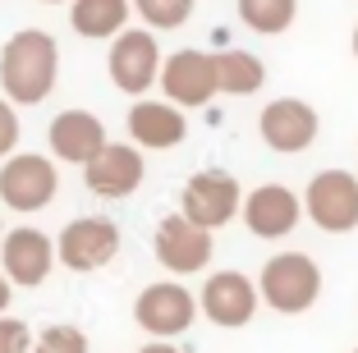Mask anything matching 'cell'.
I'll return each mask as SVG.
<instances>
[{
  "mask_svg": "<svg viewBox=\"0 0 358 353\" xmlns=\"http://www.w3.org/2000/svg\"><path fill=\"white\" fill-rule=\"evenodd\" d=\"M157 87H161V101L179 106V110H193V106H207L216 92V60L211 51H175V55H161V73H157Z\"/></svg>",
  "mask_w": 358,
  "mask_h": 353,
  "instance_id": "9",
  "label": "cell"
},
{
  "mask_svg": "<svg viewBox=\"0 0 358 353\" xmlns=\"http://www.w3.org/2000/svg\"><path fill=\"white\" fill-rule=\"evenodd\" d=\"M32 349V326L19 322V317H0V353H28Z\"/></svg>",
  "mask_w": 358,
  "mask_h": 353,
  "instance_id": "23",
  "label": "cell"
},
{
  "mask_svg": "<svg viewBox=\"0 0 358 353\" xmlns=\"http://www.w3.org/2000/svg\"><path fill=\"white\" fill-rule=\"evenodd\" d=\"M60 78V46L42 28H19L0 46V96L19 106H42Z\"/></svg>",
  "mask_w": 358,
  "mask_h": 353,
  "instance_id": "1",
  "label": "cell"
},
{
  "mask_svg": "<svg viewBox=\"0 0 358 353\" xmlns=\"http://www.w3.org/2000/svg\"><path fill=\"white\" fill-rule=\"evenodd\" d=\"M19 134H23V124H19V110H14V106L5 101V96H0V161L19 152Z\"/></svg>",
  "mask_w": 358,
  "mask_h": 353,
  "instance_id": "24",
  "label": "cell"
},
{
  "mask_svg": "<svg viewBox=\"0 0 358 353\" xmlns=\"http://www.w3.org/2000/svg\"><path fill=\"white\" fill-rule=\"evenodd\" d=\"M138 353H184L179 344H170V340H152V344H143Z\"/></svg>",
  "mask_w": 358,
  "mask_h": 353,
  "instance_id": "25",
  "label": "cell"
},
{
  "mask_svg": "<svg viewBox=\"0 0 358 353\" xmlns=\"http://www.w3.org/2000/svg\"><path fill=\"white\" fill-rule=\"evenodd\" d=\"M42 5H69V0H42Z\"/></svg>",
  "mask_w": 358,
  "mask_h": 353,
  "instance_id": "28",
  "label": "cell"
},
{
  "mask_svg": "<svg viewBox=\"0 0 358 353\" xmlns=\"http://www.w3.org/2000/svg\"><path fill=\"white\" fill-rule=\"evenodd\" d=\"M303 216L327 234H354L358 229V175L349 170H322L303 188Z\"/></svg>",
  "mask_w": 358,
  "mask_h": 353,
  "instance_id": "4",
  "label": "cell"
},
{
  "mask_svg": "<svg viewBox=\"0 0 358 353\" xmlns=\"http://www.w3.org/2000/svg\"><path fill=\"white\" fill-rule=\"evenodd\" d=\"M46 143H51V156L55 161H69V166H87L96 152H101L110 138H106V124L96 120L92 110H78V106H69V110H60L51 120V129H46Z\"/></svg>",
  "mask_w": 358,
  "mask_h": 353,
  "instance_id": "17",
  "label": "cell"
},
{
  "mask_svg": "<svg viewBox=\"0 0 358 353\" xmlns=\"http://www.w3.org/2000/svg\"><path fill=\"white\" fill-rule=\"evenodd\" d=\"M134 322L152 340H175L198 322V294L179 280H157L134 298Z\"/></svg>",
  "mask_w": 358,
  "mask_h": 353,
  "instance_id": "7",
  "label": "cell"
},
{
  "mask_svg": "<svg viewBox=\"0 0 358 353\" xmlns=\"http://www.w3.org/2000/svg\"><path fill=\"white\" fill-rule=\"evenodd\" d=\"M253 284L262 308L280 312V317H299L322 298V266L308 252H275Z\"/></svg>",
  "mask_w": 358,
  "mask_h": 353,
  "instance_id": "2",
  "label": "cell"
},
{
  "mask_svg": "<svg viewBox=\"0 0 358 353\" xmlns=\"http://www.w3.org/2000/svg\"><path fill=\"white\" fill-rule=\"evenodd\" d=\"M211 60H216V92H225V96H253V92H262L266 64L257 60L253 51L230 46V51H216Z\"/></svg>",
  "mask_w": 358,
  "mask_h": 353,
  "instance_id": "19",
  "label": "cell"
},
{
  "mask_svg": "<svg viewBox=\"0 0 358 353\" xmlns=\"http://www.w3.org/2000/svg\"><path fill=\"white\" fill-rule=\"evenodd\" d=\"M106 73L110 83L124 96H148L157 87L161 73V46L157 32L148 28H124L120 37H110V51H106Z\"/></svg>",
  "mask_w": 358,
  "mask_h": 353,
  "instance_id": "6",
  "label": "cell"
},
{
  "mask_svg": "<svg viewBox=\"0 0 358 353\" xmlns=\"http://www.w3.org/2000/svg\"><path fill=\"white\" fill-rule=\"evenodd\" d=\"M354 353H358V349H354Z\"/></svg>",
  "mask_w": 358,
  "mask_h": 353,
  "instance_id": "30",
  "label": "cell"
},
{
  "mask_svg": "<svg viewBox=\"0 0 358 353\" xmlns=\"http://www.w3.org/2000/svg\"><path fill=\"white\" fill-rule=\"evenodd\" d=\"M115 252H120V225L110 216H74L55 234V261L64 271H78V275L110 266Z\"/></svg>",
  "mask_w": 358,
  "mask_h": 353,
  "instance_id": "5",
  "label": "cell"
},
{
  "mask_svg": "<svg viewBox=\"0 0 358 353\" xmlns=\"http://www.w3.org/2000/svg\"><path fill=\"white\" fill-rule=\"evenodd\" d=\"M257 134H262V143L271 147L275 156H299L317 143L322 120H317V110L303 96H275V101H266L262 115H257Z\"/></svg>",
  "mask_w": 358,
  "mask_h": 353,
  "instance_id": "11",
  "label": "cell"
},
{
  "mask_svg": "<svg viewBox=\"0 0 358 353\" xmlns=\"http://www.w3.org/2000/svg\"><path fill=\"white\" fill-rule=\"evenodd\" d=\"M257 308H262L257 284L248 280L243 271H216V275H207V284H202V294H198V312L211 326H221V331L248 326L257 317Z\"/></svg>",
  "mask_w": 358,
  "mask_h": 353,
  "instance_id": "13",
  "label": "cell"
},
{
  "mask_svg": "<svg viewBox=\"0 0 358 353\" xmlns=\"http://www.w3.org/2000/svg\"><path fill=\"white\" fill-rule=\"evenodd\" d=\"M55 271V239L32 225L5 229L0 234V275L10 280V289H37L51 280Z\"/></svg>",
  "mask_w": 358,
  "mask_h": 353,
  "instance_id": "8",
  "label": "cell"
},
{
  "mask_svg": "<svg viewBox=\"0 0 358 353\" xmlns=\"http://www.w3.org/2000/svg\"><path fill=\"white\" fill-rule=\"evenodd\" d=\"M239 179L225 170H198L179 193V216L193 220L198 229H221L239 216Z\"/></svg>",
  "mask_w": 358,
  "mask_h": 353,
  "instance_id": "10",
  "label": "cell"
},
{
  "mask_svg": "<svg viewBox=\"0 0 358 353\" xmlns=\"http://www.w3.org/2000/svg\"><path fill=\"white\" fill-rule=\"evenodd\" d=\"M10 298H14V289H10V280H5V275H0V317H5V312H10Z\"/></svg>",
  "mask_w": 358,
  "mask_h": 353,
  "instance_id": "26",
  "label": "cell"
},
{
  "mask_svg": "<svg viewBox=\"0 0 358 353\" xmlns=\"http://www.w3.org/2000/svg\"><path fill=\"white\" fill-rule=\"evenodd\" d=\"M349 46H354V55H358V28H354V37H349Z\"/></svg>",
  "mask_w": 358,
  "mask_h": 353,
  "instance_id": "27",
  "label": "cell"
},
{
  "mask_svg": "<svg viewBox=\"0 0 358 353\" xmlns=\"http://www.w3.org/2000/svg\"><path fill=\"white\" fill-rule=\"evenodd\" d=\"M129 0H69V28L87 42H110L129 28Z\"/></svg>",
  "mask_w": 358,
  "mask_h": 353,
  "instance_id": "18",
  "label": "cell"
},
{
  "mask_svg": "<svg viewBox=\"0 0 358 353\" xmlns=\"http://www.w3.org/2000/svg\"><path fill=\"white\" fill-rule=\"evenodd\" d=\"M55 193H60V170H55L51 156L14 152L0 161V207L32 216V211L51 207Z\"/></svg>",
  "mask_w": 358,
  "mask_h": 353,
  "instance_id": "3",
  "label": "cell"
},
{
  "mask_svg": "<svg viewBox=\"0 0 358 353\" xmlns=\"http://www.w3.org/2000/svg\"><path fill=\"white\" fill-rule=\"evenodd\" d=\"M0 234H5V220H0Z\"/></svg>",
  "mask_w": 358,
  "mask_h": 353,
  "instance_id": "29",
  "label": "cell"
},
{
  "mask_svg": "<svg viewBox=\"0 0 358 353\" xmlns=\"http://www.w3.org/2000/svg\"><path fill=\"white\" fill-rule=\"evenodd\" d=\"M143 179H148V156L138 152L134 143H106L83 166L87 193H96V198H106V202L134 198L138 188H143Z\"/></svg>",
  "mask_w": 358,
  "mask_h": 353,
  "instance_id": "12",
  "label": "cell"
},
{
  "mask_svg": "<svg viewBox=\"0 0 358 353\" xmlns=\"http://www.w3.org/2000/svg\"><path fill=\"white\" fill-rule=\"evenodd\" d=\"M239 211H243L248 234H257V239H285V234H294L299 220H303V202H299L294 188H285V184L253 188V193L239 202Z\"/></svg>",
  "mask_w": 358,
  "mask_h": 353,
  "instance_id": "15",
  "label": "cell"
},
{
  "mask_svg": "<svg viewBox=\"0 0 358 353\" xmlns=\"http://www.w3.org/2000/svg\"><path fill=\"white\" fill-rule=\"evenodd\" d=\"M299 14V0H239V23L257 37H280Z\"/></svg>",
  "mask_w": 358,
  "mask_h": 353,
  "instance_id": "20",
  "label": "cell"
},
{
  "mask_svg": "<svg viewBox=\"0 0 358 353\" xmlns=\"http://www.w3.org/2000/svg\"><path fill=\"white\" fill-rule=\"evenodd\" d=\"M148 32H175L193 19V0H129Z\"/></svg>",
  "mask_w": 358,
  "mask_h": 353,
  "instance_id": "21",
  "label": "cell"
},
{
  "mask_svg": "<svg viewBox=\"0 0 358 353\" xmlns=\"http://www.w3.org/2000/svg\"><path fill=\"white\" fill-rule=\"evenodd\" d=\"M129 143L138 147V152H170V147H179L184 138H189V120H184V110L170 101H152V96H138L134 106H129Z\"/></svg>",
  "mask_w": 358,
  "mask_h": 353,
  "instance_id": "16",
  "label": "cell"
},
{
  "mask_svg": "<svg viewBox=\"0 0 358 353\" xmlns=\"http://www.w3.org/2000/svg\"><path fill=\"white\" fill-rule=\"evenodd\" d=\"M152 252L170 275H198L216 252V239H211V229H198L193 220L170 211V216H161L157 234H152Z\"/></svg>",
  "mask_w": 358,
  "mask_h": 353,
  "instance_id": "14",
  "label": "cell"
},
{
  "mask_svg": "<svg viewBox=\"0 0 358 353\" xmlns=\"http://www.w3.org/2000/svg\"><path fill=\"white\" fill-rule=\"evenodd\" d=\"M28 353H87V335L69 322H55V326H46L42 335H32Z\"/></svg>",
  "mask_w": 358,
  "mask_h": 353,
  "instance_id": "22",
  "label": "cell"
}]
</instances>
